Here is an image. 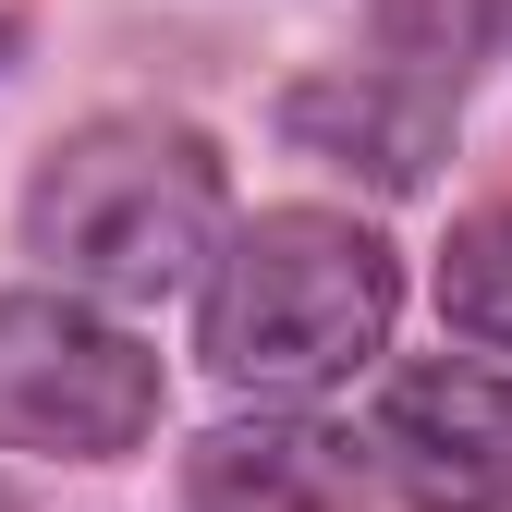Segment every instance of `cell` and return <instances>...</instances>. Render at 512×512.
I'll return each instance as SVG.
<instances>
[{"label":"cell","mask_w":512,"mask_h":512,"mask_svg":"<svg viewBox=\"0 0 512 512\" xmlns=\"http://www.w3.org/2000/svg\"><path fill=\"white\" fill-rule=\"evenodd\" d=\"M0 512H25V500H0Z\"/></svg>","instance_id":"9c48e42d"},{"label":"cell","mask_w":512,"mask_h":512,"mask_svg":"<svg viewBox=\"0 0 512 512\" xmlns=\"http://www.w3.org/2000/svg\"><path fill=\"white\" fill-rule=\"evenodd\" d=\"M488 49H500V0H366V61L427 98H464Z\"/></svg>","instance_id":"52a82bcc"},{"label":"cell","mask_w":512,"mask_h":512,"mask_svg":"<svg viewBox=\"0 0 512 512\" xmlns=\"http://www.w3.org/2000/svg\"><path fill=\"white\" fill-rule=\"evenodd\" d=\"M25 244L61 269V293H183L232 244V171L171 110H98L74 122L25 183Z\"/></svg>","instance_id":"6da1fadb"},{"label":"cell","mask_w":512,"mask_h":512,"mask_svg":"<svg viewBox=\"0 0 512 512\" xmlns=\"http://www.w3.org/2000/svg\"><path fill=\"white\" fill-rule=\"evenodd\" d=\"M366 464L415 512H500L512 500V378L488 366H415L378 391Z\"/></svg>","instance_id":"277c9868"},{"label":"cell","mask_w":512,"mask_h":512,"mask_svg":"<svg viewBox=\"0 0 512 512\" xmlns=\"http://www.w3.org/2000/svg\"><path fill=\"white\" fill-rule=\"evenodd\" d=\"M439 317L476 354H512V196L452 220V244H439Z\"/></svg>","instance_id":"ba28073f"},{"label":"cell","mask_w":512,"mask_h":512,"mask_svg":"<svg viewBox=\"0 0 512 512\" xmlns=\"http://www.w3.org/2000/svg\"><path fill=\"white\" fill-rule=\"evenodd\" d=\"M403 269L342 208H256L196 293V354L232 391H330L391 342Z\"/></svg>","instance_id":"7a4b0ae2"},{"label":"cell","mask_w":512,"mask_h":512,"mask_svg":"<svg viewBox=\"0 0 512 512\" xmlns=\"http://www.w3.org/2000/svg\"><path fill=\"white\" fill-rule=\"evenodd\" d=\"M281 135L330 171H366L378 196H415L452 147V98H427L403 74H378V61H342V74H305L281 98Z\"/></svg>","instance_id":"8992f818"},{"label":"cell","mask_w":512,"mask_h":512,"mask_svg":"<svg viewBox=\"0 0 512 512\" xmlns=\"http://www.w3.org/2000/svg\"><path fill=\"white\" fill-rule=\"evenodd\" d=\"M366 439L317 427V415H232L183 452V500L196 512H354L366 488Z\"/></svg>","instance_id":"5b68a950"},{"label":"cell","mask_w":512,"mask_h":512,"mask_svg":"<svg viewBox=\"0 0 512 512\" xmlns=\"http://www.w3.org/2000/svg\"><path fill=\"white\" fill-rule=\"evenodd\" d=\"M159 427V354L74 293H0V452L110 464Z\"/></svg>","instance_id":"3957f363"}]
</instances>
